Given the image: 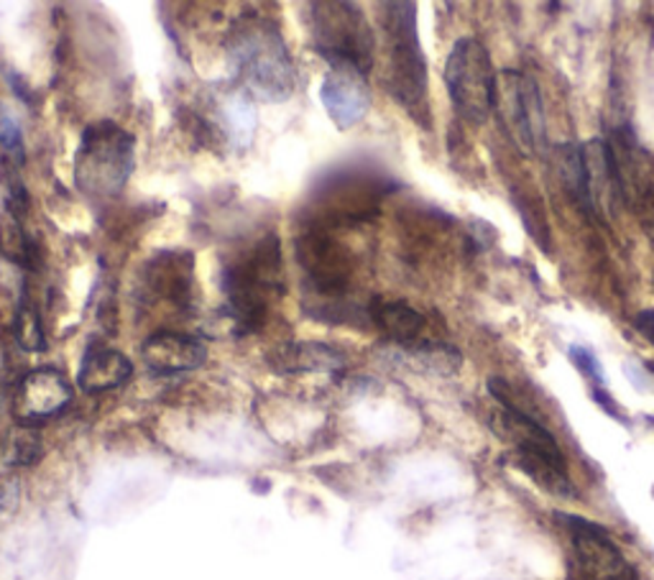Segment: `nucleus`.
Here are the masks:
<instances>
[{"mask_svg": "<svg viewBox=\"0 0 654 580\" xmlns=\"http://www.w3.org/2000/svg\"><path fill=\"white\" fill-rule=\"evenodd\" d=\"M220 287L233 336H249L266 325L269 305L284 292V266L279 236L266 233L222 264Z\"/></svg>", "mask_w": 654, "mask_h": 580, "instance_id": "nucleus-1", "label": "nucleus"}, {"mask_svg": "<svg viewBox=\"0 0 654 580\" xmlns=\"http://www.w3.org/2000/svg\"><path fill=\"white\" fill-rule=\"evenodd\" d=\"M230 59L236 73L257 98L284 102L297 87V69L274 23L259 15H246L230 31Z\"/></svg>", "mask_w": 654, "mask_h": 580, "instance_id": "nucleus-2", "label": "nucleus"}, {"mask_svg": "<svg viewBox=\"0 0 654 580\" xmlns=\"http://www.w3.org/2000/svg\"><path fill=\"white\" fill-rule=\"evenodd\" d=\"M386 36V90L414 121H427V62L417 34V6L381 3Z\"/></svg>", "mask_w": 654, "mask_h": 580, "instance_id": "nucleus-3", "label": "nucleus"}, {"mask_svg": "<svg viewBox=\"0 0 654 580\" xmlns=\"http://www.w3.org/2000/svg\"><path fill=\"white\" fill-rule=\"evenodd\" d=\"M135 166V139L113 121L87 125L75 154V185L83 195L110 200L129 185Z\"/></svg>", "mask_w": 654, "mask_h": 580, "instance_id": "nucleus-4", "label": "nucleus"}, {"mask_svg": "<svg viewBox=\"0 0 654 580\" xmlns=\"http://www.w3.org/2000/svg\"><path fill=\"white\" fill-rule=\"evenodd\" d=\"M499 73L478 39H458L445 62V87L462 121L481 125L497 108Z\"/></svg>", "mask_w": 654, "mask_h": 580, "instance_id": "nucleus-5", "label": "nucleus"}, {"mask_svg": "<svg viewBox=\"0 0 654 580\" xmlns=\"http://www.w3.org/2000/svg\"><path fill=\"white\" fill-rule=\"evenodd\" d=\"M309 11L317 54L325 62H346L369 75L377 42L361 8L353 3H313Z\"/></svg>", "mask_w": 654, "mask_h": 580, "instance_id": "nucleus-6", "label": "nucleus"}, {"mask_svg": "<svg viewBox=\"0 0 654 580\" xmlns=\"http://www.w3.org/2000/svg\"><path fill=\"white\" fill-rule=\"evenodd\" d=\"M501 116V123L512 133L516 146L526 156H539L547 149V121H545V106H542V95L537 87V79L516 73V69H504L499 75L497 85V108Z\"/></svg>", "mask_w": 654, "mask_h": 580, "instance_id": "nucleus-7", "label": "nucleus"}, {"mask_svg": "<svg viewBox=\"0 0 654 580\" xmlns=\"http://www.w3.org/2000/svg\"><path fill=\"white\" fill-rule=\"evenodd\" d=\"M573 535L578 573L584 580H634V570L629 568L624 555L613 543L601 524L588 522L578 514H555Z\"/></svg>", "mask_w": 654, "mask_h": 580, "instance_id": "nucleus-8", "label": "nucleus"}, {"mask_svg": "<svg viewBox=\"0 0 654 580\" xmlns=\"http://www.w3.org/2000/svg\"><path fill=\"white\" fill-rule=\"evenodd\" d=\"M369 75L346 62H327V75L320 87V100L340 131L353 129L371 108Z\"/></svg>", "mask_w": 654, "mask_h": 580, "instance_id": "nucleus-9", "label": "nucleus"}, {"mask_svg": "<svg viewBox=\"0 0 654 580\" xmlns=\"http://www.w3.org/2000/svg\"><path fill=\"white\" fill-rule=\"evenodd\" d=\"M72 400H75V392L59 371L39 369L31 371L15 389L13 415L23 427H31L62 415Z\"/></svg>", "mask_w": 654, "mask_h": 580, "instance_id": "nucleus-10", "label": "nucleus"}, {"mask_svg": "<svg viewBox=\"0 0 654 580\" xmlns=\"http://www.w3.org/2000/svg\"><path fill=\"white\" fill-rule=\"evenodd\" d=\"M141 289L149 299L166 302L174 309H189L195 289V259L189 253H159L143 269Z\"/></svg>", "mask_w": 654, "mask_h": 580, "instance_id": "nucleus-11", "label": "nucleus"}, {"mask_svg": "<svg viewBox=\"0 0 654 580\" xmlns=\"http://www.w3.org/2000/svg\"><path fill=\"white\" fill-rule=\"evenodd\" d=\"M141 355L146 365L159 376H174V373H187L199 369L207 361V348L203 340L185 332H154L146 343L141 346Z\"/></svg>", "mask_w": 654, "mask_h": 580, "instance_id": "nucleus-12", "label": "nucleus"}, {"mask_svg": "<svg viewBox=\"0 0 654 580\" xmlns=\"http://www.w3.org/2000/svg\"><path fill=\"white\" fill-rule=\"evenodd\" d=\"M133 376V363L113 348H90L79 365L77 384L85 394H102L123 386Z\"/></svg>", "mask_w": 654, "mask_h": 580, "instance_id": "nucleus-13", "label": "nucleus"}, {"mask_svg": "<svg viewBox=\"0 0 654 580\" xmlns=\"http://www.w3.org/2000/svg\"><path fill=\"white\" fill-rule=\"evenodd\" d=\"M269 365L276 373L307 371H340L346 369V355L327 343H282L269 355Z\"/></svg>", "mask_w": 654, "mask_h": 580, "instance_id": "nucleus-14", "label": "nucleus"}, {"mask_svg": "<svg viewBox=\"0 0 654 580\" xmlns=\"http://www.w3.org/2000/svg\"><path fill=\"white\" fill-rule=\"evenodd\" d=\"M369 320L384 332V336L399 346L417 343V338L425 330V317L417 309L404 305V302H389V299H371L369 305Z\"/></svg>", "mask_w": 654, "mask_h": 580, "instance_id": "nucleus-15", "label": "nucleus"}, {"mask_svg": "<svg viewBox=\"0 0 654 580\" xmlns=\"http://www.w3.org/2000/svg\"><path fill=\"white\" fill-rule=\"evenodd\" d=\"M555 154H557V172H560L565 193H568L570 200L576 203L578 208H584L588 216H596V203H593V195H590L584 146L560 144L555 149Z\"/></svg>", "mask_w": 654, "mask_h": 580, "instance_id": "nucleus-16", "label": "nucleus"}, {"mask_svg": "<svg viewBox=\"0 0 654 580\" xmlns=\"http://www.w3.org/2000/svg\"><path fill=\"white\" fill-rule=\"evenodd\" d=\"M0 256L6 261H13L15 266L26 269V272H39L42 269L39 243L26 233L23 222L11 218L8 212L0 216Z\"/></svg>", "mask_w": 654, "mask_h": 580, "instance_id": "nucleus-17", "label": "nucleus"}, {"mask_svg": "<svg viewBox=\"0 0 654 580\" xmlns=\"http://www.w3.org/2000/svg\"><path fill=\"white\" fill-rule=\"evenodd\" d=\"M13 336H15V343H19L23 351L29 353L46 351V332L42 328V320H39L36 307L29 305L26 299H23L19 309H15Z\"/></svg>", "mask_w": 654, "mask_h": 580, "instance_id": "nucleus-18", "label": "nucleus"}, {"mask_svg": "<svg viewBox=\"0 0 654 580\" xmlns=\"http://www.w3.org/2000/svg\"><path fill=\"white\" fill-rule=\"evenodd\" d=\"M0 156H6L8 162L21 166L26 162V149H23L21 125L15 118L8 113V108L0 102Z\"/></svg>", "mask_w": 654, "mask_h": 580, "instance_id": "nucleus-19", "label": "nucleus"}, {"mask_svg": "<svg viewBox=\"0 0 654 580\" xmlns=\"http://www.w3.org/2000/svg\"><path fill=\"white\" fill-rule=\"evenodd\" d=\"M42 458V437L31 427H23L19 435L13 437L11 445V463L13 466H34Z\"/></svg>", "mask_w": 654, "mask_h": 580, "instance_id": "nucleus-20", "label": "nucleus"}, {"mask_svg": "<svg viewBox=\"0 0 654 580\" xmlns=\"http://www.w3.org/2000/svg\"><path fill=\"white\" fill-rule=\"evenodd\" d=\"M568 359L576 365L580 376H586L593 386H603L606 376H603V365L598 361V355L590 351L586 346H570L568 348Z\"/></svg>", "mask_w": 654, "mask_h": 580, "instance_id": "nucleus-21", "label": "nucleus"}, {"mask_svg": "<svg viewBox=\"0 0 654 580\" xmlns=\"http://www.w3.org/2000/svg\"><path fill=\"white\" fill-rule=\"evenodd\" d=\"M590 396H593V402L598 404V407H601V409L606 412V415L613 417V419H619L621 425H629V423H626V415L619 409V404L611 400V394L606 392L603 386H593V389H590Z\"/></svg>", "mask_w": 654, "mask_h": 580, "instance_id": "nucleus-22", "label": "nucleus"}, {"mask_svg": "<svg viewBox=\"0 0 654 580\" xmlns=\"http://www.w3.org/2000/svg\"><path fill=\"white\" fill-rule=\"evenodd\" d=\"M632 325H634V330L640 332V336H642L644 340H647L650 346H654V307H650V309H640V313L634 315Z\"/></svg>", "mask_w": 654, "mask_h": 580, "instance_id": "nucleus-23", "label": "nucleus"}, {"mask_svg": "<svg viewBox=\"0 0 654 580\" xmlns=\"http://www.w3.org/2000/svg\"><path fill=\"white\" fill-rule=\"evenodd\" d=\"M650 371H652V373H654V365H650Z\"/></svg>", "mask_w": 654, "mask_h": 580, "instance_id": "nucleus-24", "label": "nucleus"}]
</instances>
